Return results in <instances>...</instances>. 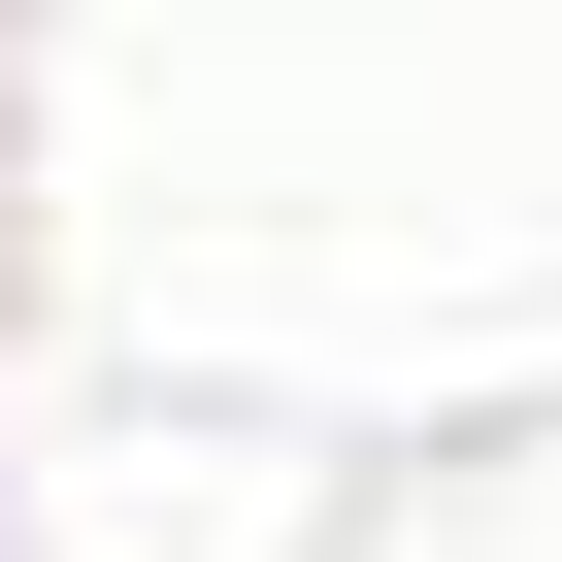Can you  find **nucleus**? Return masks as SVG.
<instances>
[]
</instances>
